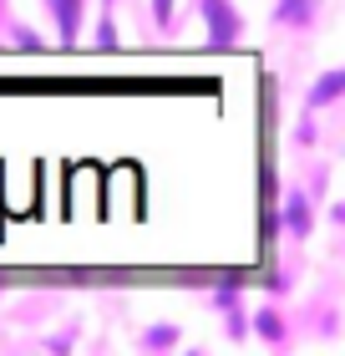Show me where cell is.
I'll return each instance as SVG.
<instances>
[{"label": "cell", "instance_id": "cell-1", "mask_svg": "<svg viewBox=\"0 0 345 356\" xmlns=\"http://www.w3.org/2000/svg\"><path fill=\"white\" fill-rule=\"evenodd\" d=\"M203 15H208V41L213 46H234L239 41V15L228 0H203Z\"/></svg>", "mask_w": 345, "mask_h": 356}, {"label": "cell", "instance_id": "cell-2", "mask_svg": "<svg viewBox=\"0 0 345 356\" xmlns=\"http://www.w3.org/2000/svg\"><path fill=\"white\" fill-rule=\"evenodd\" d=\"M51 15L61 26V41H71L76 36V21H81V0H51Z\"/></svg>", "mask_w": 345, "mask_h": 356}, {"label": "cell", "instance_id": "cell-3", "mask_svg": "<svg viewBox=\"0 0 345 356\" xmlns=\"http://www.w3.org/2000/svg\"><path fill=\"white\" fill-rule=\"evenodd\" d=\"M340 87H345V72H330V76H325V82H320L315 92H310V107H325L330 97H340Z\"/></svg>", "mask_w": 345, "mask_h": 356}, {"label": "cell", "instance_id": "cell-4", "mask_svg": "<svg viewBox=\"0 0 345 356\" xmlns=\"http://www.w3.org/2000/svg\"><path fill=\"white\" fill-rule=\"evenodd\" d=\"M289 234H310V204L294 193L289 199Z\"/></svg>", "mask_w": 345, "mask_h": 356}, {"label": "cell", "instance_id": "cell-5", "mask_svg": "<svg viewBox=\"0 0 345 356\" xmlns=\"http://www.w3.org/2000/svg\"><path fill=\"white\" fill-rule=\"evenodd\" d=\"M285 21H310V15H315V0H285Z\"/></svg>", "mask_w": 345, "mask_h": 356}, {"label": "cell", "instance_id": "cell-6", "mask_svg": "<svg viewBox=\"0 0 345 356\" xmlns=\"http://www.w3.org/2000/svg\"><path fill=\"white\" fill-rule=\"evenodd\" d=\"M153 15H158V26H168L173 21V0H153Z\"/></svg>", "mask_w": 345, "mask_h": 356}, {"label": "cell", "instance_id": "cell-7", "mask_svg": "<svg viewBox=\"0 0 345 356\" xmlns=\"http://www.w3.org/2000/svg\"><path fill=\"white\" fill-rule=\"evenodd\" d=\"M259 336H269V341H279V321H269V316H259Z\"/></svg>", "mask_w": 345, "mask_h": 356}]
</instances>
